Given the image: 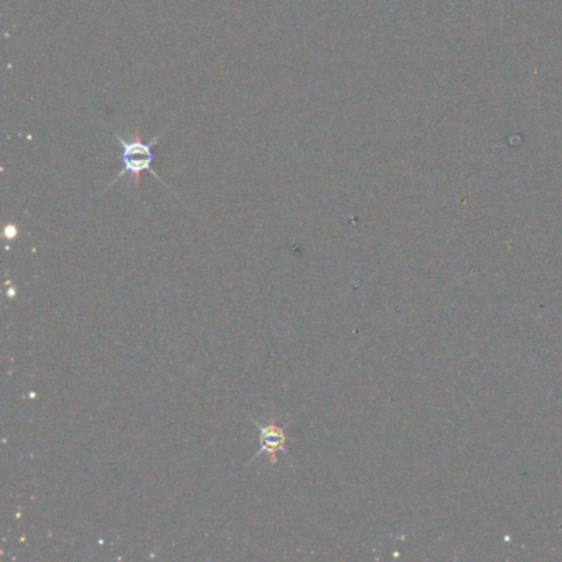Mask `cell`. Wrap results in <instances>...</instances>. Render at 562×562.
<instances>
[{"label": "cell", "instance_id": "3957f363", "mask_svg": "<svg viewBox=\"0 0 562 562\" xmlns=\"http://www.w3.org/2000/svg\"><path fill=\"white\" fill-rule=\"evenodd\" d=\"M6 238L12 240V238H17V226H8L6 229Z\"/></svg>", "mask_w": 562, "mask_h": 562}, {"label": "cell", "instance_id": "6da1fadb", "mask_svg": "<svg viewBox=\"0 0 562 562\" xmlns=\"http://www.w3.org/2000/svg\"><path fill=\"white\" fill-rule=\"evenodd\" d=\"M165 130L158 132L156 137H153L152 140H149V142H142V140H139V139L125 140L124 137H121L119 134H114L116 142L121 145V160H123V168H121V172L117 173V175L114 177V180H112L111 184L106 186V189H111L116 181H119L121 179H124V177H128V175L130 177V179H134L135 186H139L140 175H142V172H145V170L151 172L156 179L160 180L162 184L167 186L165 181L162 180V177L152 170L153 147H156V145L158 144V140L163 137Z\"/></svg>", "mask_w": 562, "mask_h": 562}, {"label": "cell", "instance_id": "7a4b0ae2", "mask_svg": "<svg viewBox=\"0 0 562 562\" xmlns=\"http://www.w3.org/2000/svg\"><path fill=\"white\" fill-rule=\"evenodd\" d=\"M252 424L256 425L257 429H259V451H257L254 455L249 458V462H247V465H249L251 462H254L257 457H261L262 453H268L270 455V463H275L277 462V453L282 452L285 457H287V460H290V455H289V451H287V435H285V429L280 427L277 424H266L262 425L257 423L254 418H251Z\"/></svg>", "mask_w": 562, "mask_h": 562}]
</instances>
